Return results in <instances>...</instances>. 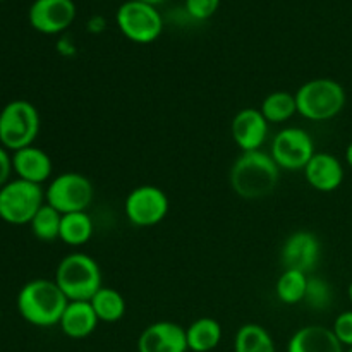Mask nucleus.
Instances as JSON below:
<instances>
[{
	"mask_svg": "<svg viewBox=\"0 0 352 352\" xmlns=\"http://www.w3.org/2000/svg\"><path fill=\"white\" fill-rule=\"evenodd\" d=\"M230 186L244 199L265 198L275 191L280 167L265 151H243L230 168Z\"/></svg>",
	"mask_w": 352,
	"mask_h": 352,
	"instance_id": "nucleus-1",
	"label": "nucleus"
},
{
	"mask_svg": "<svg viewBox=\"0 0 352 352\" xmlns=\"http://www.w3.org/2000/svg\"><path fill=\"white\" fill-rule=\"evenodd\" d=\"M69 299L55 280L36 278L23 285L17 294V309L28 323L34 327H54L60 323Z\"/></svg>",
	"mask_w": 352,
	"mask_h": 352,
	"instance_id": "nucleus-2",
	"label": "nucleus"
},
{
	"mask_svg": "<svg viewBox=\"0 0 352 352\" xmlns=\"http://www.w3.org/2000/svg\"><path fill=\"white\" fill-rule=\"evenodd\" d=\"M54 280L69 301H91L93 296L103 287L98 263L85 253H72L62 258Z\"/></svg>",
	"mask_w": 352,
	"mask_h": 352,
	"instance_id": "nucleus-3",
	"label": "nucleus"
},
{
	"mask_svg": "<svg viewBox=\"0 0 352 352\" xmlns=\"http://www.w3.org/2000/svg\"><path fill=\"white\" fill-rule=\"evenodd\" d=\"M298 113L305 119L322 122L339 116L346 107V89L339 81L330 78H316L306 81L296 91Z\"/></svg>",
	"mask_w": 352,
	"mask_h": 352,
	"instance_id": "nucleus-4",
	"label": "nucleus"
},
{
	"mask_svg": "<svg viewBox=\"0 0 352 352\" xmlns=\"http://www.w3.org/2000/svg\"><path fill=\"white\" fill-rule=\"evenodd\" d=\"M40 133V113L26 100L9 102L0 112V144L6 150H23L33 146Z\"/></svg>",
	"mask_w": 352,
	"mask_h": 352,
	"instance_id": "nucleus-5",
	"label": "nucleus"
},
{
	"mask_svg": "<svg viewBox=\"0 0 352 352\" xmlns=\"http://www.w3.org/2000/svg\"><path fill=\"white\" fill-rule=\"evenodd\" d=\"M45 205V191L33 182L14 179L0 188V219L10 226H26Z\"/></svg>",
	"mask_w": 352,
	"mask_h": 352,
	"instance_id": "nucleus-6",
	"label": "nucleus"
},
{
	"mask_svg": "<svg viewBox=\"0 0 352 352\" xmlns=\"http://www.w3.org/2000/svg\"><path fill=\"white\" fill-rule=\"evenodd\" d=\"M116 23L127 40L140 45L153 43L164 31V19L157 6L141 0H127L117 9Z\"/></svg>",
	"mask_w": 352,
	"mask_h": 352,
	"instance_id": "nucleus-7",
	"label": "nucleus"
},
{
	"mask_svg": "<svg viewBox=\"0 0 352 352\" xmlns=\"http://www.w3.org/2000/svg\"><path fill=\"white\" fill-rule=\"evenodd\" d=\"M95 198V189L86 175L78 172H65L57 175L45 191V203L65 213L86 212Z\"/></svg>",
	"mask_w": 352,
	"mask_h": 352,
	"instance_id": "nucleus-8",
	"label": "nucleus"
},
{
	"mask_svg": "<svg viewBox=\"0 0 352 352\" xmlns=\"http://www.w3.org/2000/svg\"><path fill=\"white\" fill-rule=\"evenodd\" d=\"M313 138L301 127L282 129L272 143V158L285 170H305L315 155Z\"/></svg>",
	"mask_w": 352,
	"mask_h": 352,
	"instance_id": "nucleus-9",
	"label": "nucleus"
},
{
	"mask_svg": "<svg viewBox=\"0 0 352 352\" xmlns=\"http://www.w3.org/2000/svg\"><path fill=\"white\" fill-rule=\"evenodd\" d=\"M126 217L136 227H153L168 213V198L157 186H140L127 195Z\"/></svg>",
	"mask_w": 352,
	"mask_h": 352,
	"instance_id": "nucleus-10",
	"label": "nucleus"
},
{
	"mask_svg": "<svg viewBox=\"0 0 352 352\" xmlns=\"http://www.w3.org/2000/svg\"><path fill=\"white\" fill-rule=\"evenodd\" d=\"M76 17L72 0H34L28 12L33 30L43 34H57L67 30Z\"/></svg>",
	"mask_w": 352,
	"mask_h": 352,
	"instance_id": "nucleus-11",
	"label": "nucleus"
},
{
	"mask_svg": "<svg viewBox=\"0 0 352 352\" xmlns=\"http://www.w3.org/2000/svg\"><path fill=\"white\" fill-rule=\"evenodd\" d=\"M320 241L308 230L291 234L282 246V265L284 270H298L309 274L316 268L320 260Z\"/></svg>",
	"mask_w": 352,
	"mask_h": 352,
	"instance_id": "nucleus-12",
	"label": "nucleus"
},
{
	"mask_svg": "<svg viewBox=\"0 0 352 352\" xmlns=\"http://www.w3.org/2000/svg\"><path fill=\"white\" fill-rule=\"evenodd\" d=\"M186 329L174 322H157L148 325L138 340V352H186Z\"/></svg>",
	"mask_w": 352,
	"mask_h": 352,
	"instance_id": "nucleus-13",
	"label": "nucleus"
},
{
	"mask_svg": "<svg viewBox=\"0 0 352 352\" xmlns=\"http://www.w3.org/2000/svg\"><path fill=\"white\" fill-rule=\"evenodd\" d=\"M232 140L243 151H256L263 146L268 134V122L260 109H243L232 120Z\"/></svg>",
	"mask_w": 352,
	"mask_h": 352,
	"instance_id": "nucleus-14",
	"label": "nucleus"
},
{
	"mask_svg": "<svg viewBox=\"0 0 352 352\" xmlns=\"http://www.w3.org/2000/svg\"><path fill=\"white\" fill-rule=\"evenodd\" d=\"M305 177L316 191L332 192L344 182V167L333 155L315 153L305 167Z\"/></svg>",
	"mask_w": 352,
	"mask_h": 352,
	"instance_id": "nucleus-15",
	"label": "nucleus"
},
{
	"mask_svg": "<svg viewBox=\"0 0 352 352\" xmlns=\"http://www.w3.org/2000/svg\"><path fill=\"white\" fill-rule=\"evenodd\" d=\"M287 352H346L332 329L323 325H308L291 337Z\"/></svg>",
	"mask_w": 352,
	"mask_h": 352,
	"instance_id": "nucleus-16",
	"label": "nucleus"
},
{
	"mask_svg": "<svg viewBox=\"0 0 352 352\" xmlns=\"http://www.w3.org/2000/svg\"><path fill=\"white\" fill-rule=\"evenodd\" d=\"M12 168L17 179L41 186L52 175V160L43 150L36 146H28L14 151Z\"/></svg>",
	"mask_w": 352,
	"mask_h": 352,
	"instance_id": "nucleus-17",
	"label": "nucleus"
},
{
	"mask_svg": "<svg viewBox=\"0 0 352 352\" xmlns=\"http://www.w3.org/2000/svg\"><path fill=\"white\" fill-rule=\"evenodd\" d=\"M98 316L89 301H69L60 318V330L71 339H86L98 327Z\"/></svg>",
	"mask_w": 352,
	"mask_h": 352,
	"instance_id": "nucleus-18",
	"label": "nucleus"
},
{
	"mask_svg": "<svg viewBox=\"0 0 352 352\" xmlns=\"http://www.w3.org/2000/svg\"><path fill=\"white\" fill-rule=\"evenodd\" d=\"M188 349L192 352H210L222 340V327L215 318H198L186 329Z\"/></svg>",
	"mask_w": 352,
	"mask_h": 352,
	"instance_id": "nucleus-19",
	"label": "nucleus"
},
{
	"mask_svg": "<svg viewBox=\"0 0 352 352\" xmlns=\"http://www.w3.org/2000/svg\"><path fill=\"white\" fill-rule=\"evenodd\" d=\"M91 306L100 322L116 323L126 315V299L112 287H102L91 298Z\"/></svg>",
	"mask_w": 352,
	"mask_h": 352,
	"instance_id": "nucleus-20",
	"label": "nucleus"
},
{
	"mask_svg": "<svg viewBox=\"0 0 352 352\" xmlns=\"http://www.w3.org/2000/svg\"><path fill=\"white\" fill-rule=\"evenodd\" d=\"M93 236V220L86 212L65 213L62 215L60 237L69 246H82Z\"/></svg>",
	"mask_w": 352,
	"mask_h": 352,
	"instance_id": "nucleus-21",
	"label": "nucleus"
},
{
	"mask_svg": "<svg viewBox=\"0 0 352 352\" xmlns=\"http://www.w3.org/2000/svg\"><path fill=\"white\" fill-rule=\"evenodd\" d=\"M234 352H275V344L267 329L258 323H246L237 330Z\"/></svg>",
	"mask_w": 352,
	"mask_h": 352,
	"instance_id": "nucleus-22",
	"label": "nucleus"
},
{
	"mask_svg": "<svg viewBox=\"0 0 352 352\" xmlns=\"http://www.w3.org/2000/svg\"><path fill=\"white\" fill-rule=\"evenodd\" d=\"M260 112L267 119V122L280 124L291 119L298 112V103H296V95L289 91H274L263 100Z\"/></svg>",
	"mask_w": 352,
	"mask_h": 352,
	"instance_id": "nucleus-23",
	"label": "nucleus"
},
{
	"mask_svg": "<svg viewBox=\"0 0 352 352\" xmlns=\"http://www.w3.org/2000/svg\"><path fill=\"white\" fill-rule=\"evenodd\" d=\"M308 274H302L298 270H284V274L278 277L275 285V294L278 301L284 305H298L305 301L306 287H308Z\"/></svg>",
	"mask_w": 352,
	"mask_h": 352,
	"instance_id": "nucleus-24",
	"label": "nucleus"
},
{
	"mask_svg": "<svg viewBox=\"0 0 352 352\" xmlns=\"http://www.w3.org/2000/svg\"><path fill=\"white\" fill-rule=\"evenodd\" d=\"M60 223L62 213L45 203V205L38 210L36 215L33 217L30 226L31 232H33V236L36 237V239L50 243V241H55L60 237Z\"/></svg>",
	"mask_w": 352,
	"mask_h": 352,
	"instance_id": "nucleus-25",
	"label": "nucleus"
},
{
	"mask_svg": "<svg viewBox=\"0 0 352 352\" xmlns=\"http://www.w3.org/2000/svg\"><path fill=\"white\" fill-rule=\"evenodd\" d=\"M308 308L315 309V311H323L329 309L333 302V289L325 278L316 277V275H309L308 277V287H306L305 301Z\"/></svg>",
	"mask_w": 352,
	"mask_h": 352,
	"instance_id": "nucleus-26",
	"label": "nucleus"
},
{
	"mask_svg": "<svg viewBox=\"0 0 352 352\" xmlns=\"http://www.w3.org/2000/svg\"><path fill=\"white\" fill-rule=\"evenodd\" d=\"M220 0H186V10L198 21L210 19L219 10Z\"/></svg>",
	"mask_w": 352,
	"mask_h": 352,
	"instance_id": "nucleus-27",
	"label": "nucleus"
},
{
	"mask_svg": "<svg viewBox=\"0 0 352 352\" xmlns=\"http://www.w3.org/2000/svg\"><path fill=\"white\" fill-rule=\"evenodd\" d=\"M333 333L344 347H352V311L340 313L332 327Z\"/></svg>",
	"mask_w": 352,
	"mask_h": 352,
	"instance_id": "nucleus-28",
	"label": "nucleus"
},
{
	"mask_svg": "<svg viewBox=\"0 0 352 352\" xmlns=\"http://www.w3.org/2000/svg\"><path fill=\"white\" fill-rule=\"evenodd\" d=\"M12 157L7 153L6 148L0 144V188L10 181V174H12Z\"/></svg>",
	"mask_w": 352,
	"mask_h": 352,
	"instance_id": "nucleus-29",
	"label": "nucleus"
},
{
	"mask_svg": "<svg viewBox=\"0 0 352 352\" xmlns=\"http://www.w3.org/2000/svg\"><path fill=\"white\" fill-rule=\"evenodd\" d=\"M346 162L349 164V167L352 168V141H351L349 146H347V150H346Z\"/></svg>",
	"mask_w": 352,
	"mask_h": 352,
	"instance_id": "nucleus-30",
	"label": "nucleus"
},
{
	"mask_svg": "<svg viewBox=\"0 0 352 352\" xmlns=\"http://www.w3.org/2000/svg\"><path fill=\"white\" fill-rule=\"evenodd\" d=\"M141 2H148V3H151V6H158V3H164V2H167V0H141Z\"/></svg>",
	"mask_w": 352,
	"mask_h": 352,
	"instance_id": "nucleus-31",
	"label": "nucleus"
},
{
	"mask_svg": "<svg viewBox=\"0 0 352 352\" xmlns=\"http://www.w3.org/2000/svg\"><path fill=\"white\" fill-rule=\"evenodd\" d=\"M347 294H349V301H351V305H352V282H351V285H349V291H347Z\"/></svg>",
	"mask_w": 352,
	"mask_h": 352,
	"instance_id": "nucleus-32",
	"label": "nucleus"
},
{
	"mask_svg": "<svg viewBox=\"0 0 352 352\" xmlns=\"http://www.w3.org/2000/svg\"><path fill=\"white\" fill-rule=\"evenodd\" d=\"M346 352H352V347H351V349H349V351H346Z\"/></svg>",
	"mask_w": 352,
	"mask_h": 352,
	"instance_id": "nucleus-33",
	"label": "nucleus"
},
{
	"mask_svg": "<svg viewBox=\"0 0 352 352\" xmlns=\"http://www.w3.org/2000/svg\"><path fill=\"white\" fill-rule=\"evenodd\" d=\"M0 2H3V0H0Z\"/></svg>",
	"mask_w": 352,
	"mask_h": 352,
	"instance_id": "nucleus-34",
	"label": "nucleus"
}]
</instances>
